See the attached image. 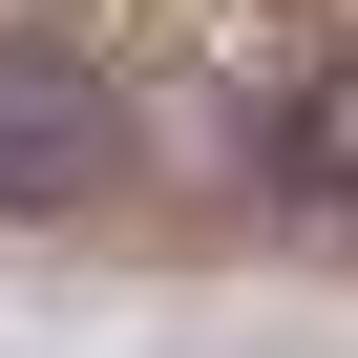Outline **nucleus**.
I'll use <instances>...</instances> for the list:
<instances>
[{"instance_id": "obj_1", "label": "nucleus", "mask_w": 358, "mask_h": 358, "mask_svg": "<svg viewBox=\"0 0 358 358\" xmlns=\"http://www.w3.org/2000/svg\"><path fill=\"white\" fill-rule=\"evenodd\" d=\"M106 148H127V106H106L64 43H0V190H85Z\"/></svg>"}, {"instance_id": "obj_2", "label": "nucleus", "mask_w": 358, "mask_h": 358, "mask_svg": "<svg viewBox=\"0 0 358 358\" xmlns=\"http://www.w3.org/2000/svg\"><path fill=\"white\" fill-rule=\"evenodd\" d=\"M295 169H316V190H358V64H316V106H295Z\"/></svg>"}]
</instances>
